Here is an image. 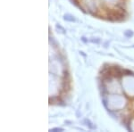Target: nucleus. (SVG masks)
<instances>
[]
</instances>
